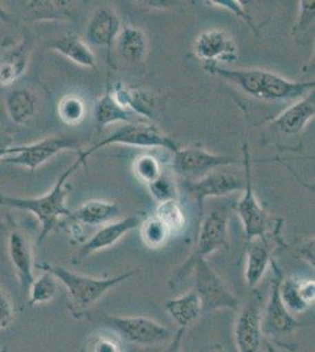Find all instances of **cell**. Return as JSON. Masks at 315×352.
Instances as JSON below:
<instances>
[{"label":"cell","mask_w":315,"mask_h":352,"mask_svg":"<svg viewBox=\"0 0 315 352\" xmlns=\"http://www.w3.org/2000/svg\"><path fill=\"white\" fill-rule=\"evenodd\" d=\"M204 68L213 76L236 85L247 96L267 102L299 100L315 87L314 81H292L260 68L232 69L214 64L204 65Z\"/></svg>","instance_id":"1"},{"label":"cell","mask_w":315,"mask_h":352,"mask_svg":"<svg viewBox=\"0 0 315 352\" xmlns=\"http://www.w3.org/2000/svg\"><path fill=\"white\" fill-rule=\"evenodd\" d=\"M86 161L88 157L84 155V153L79 152L76 161L60 175L52 189L41 197H16L0 194V206L32 212L38 219L41 226L37 242L38 245L44 243L46 237L58 227L61 219L71 215V210L66 206L68 194L66 182L81 166L86 164Z\"/></svg>","instance_id":"2"},{"label":"cell","mask_w":315,"mask_h":352,"mask_svg":"<svg viewBox=\"0 0 315 352\" xmlns=\"http://www.w3.org/2000/svg\"><path fill=\"white\" fill-rule=\"evenodd\" d=\"M36 267L43 272L52 274L58 282L64 285L70 298V310L76 317L83 316L88 309L92 308L98 300L103 298L106 292L136 276L140 272L139 269H132L116 276L93 277L72 272L63 265L46 262L36 264Z\"/></svg>","instance_id":"3"},{"label":"cell","mask_w":315,"mask_h":352,"mask_svg":"<svg viewBox=\"0 0 315 352\" xmlns=\"http://www.w3.org/2000/svg\"><path fill=\"white\" fill-rule=\"evenodd\" d=\"M196 247L187 260L173 272L168 285L174 289L180 282L186 280L192 274L194 264L200 260H206L208 255L221 248L228 247V219L230 210L225 206L213 207L201 215Z\"/></svg>","instance_id":"4"},{"label":"cell","mask_w":315,"mask_h":352,"mask_svg":"<svg viewBox=\"0 0 315 352\" xmlns=\"http://www.w3.org/2000/svg\"><path fill=\"white\" fill-rule=\"evenodd\" d=\"M113 144H124L140 148H164L172 153H176L179 149V146L154 124L140 120L125 124L123 127H119L106 136L104 140L99 141L83 153L88 157L92 153Z\"/></svg>","instance_id":"5"},{"label":"cell","mask_w":315,"mask_h":352,"mask_svg":"<svg viewBox=\"0 0 315 352\" xmlns=\"http://www.w3.org/2000/svg\"><path fill=\"white\" fill-rule=\"evenodd\" d=\"M83 140L73 135L45 138L43 140L24 146H13L1 164H14L34 172L38 167L63 151H80Z\"/></svg>","instance_id":"6"},{"label":"cell","mask_w":315,"mask_h":352,"mask_svg":"<svg viewBox=\"0 0 315 352\" xmlns=\"http://www.w3.org/2000/svg\"><path fill=\"white\" fill-rule=\"evenodd\" d=\"M100 320L120 340L132 344H156L172 337L170 329L148 317L111 316L104 314Z\"/></svg>","instance_id":"7"},{"label":"cell","mask_w":315,"mask_h":352,"mask_svg":"<svg viewBox=\"0 0 315 352\" xmlns=\"http://www.w3.org/2000/svg\"><path fill=\"white\" fill-rule=\"evenodd\" d=\"M192 272L194 274V292L199 296L203 312L218 311L223 309L236 310L240 300L236 298L227 285H225L206 260H200L194 264Z\"/></svg>","instance_id":"8"},{"label":"cell","mask_w":315,"mask_h":352,"mask_svg":"<svg viewBox=\"0 0 315 352\" xmlns=\"http://www.w3.org/2000/svg\"><path fill=\"white\" fill-rule=\"evenodd\" d=\"M243 164L245 168V188L241 199L236 204V212L243 224L248 241L263 239L267 228L266 214L256 199L252 184L251 154L247 144L243 146Z\"/></svg>","instance_id":"9"},{"label":"cell","mask_w":315,"mask_h":352,"mask_svg":"<svg viewBox=\"0 0 315 352\" xmlns=\"http://www.w3.org/2000/svg\"><path fill=\"white\" fill-rule=\"evenodd\" d=\"M173 154V167L176 172L191 179H200L220 167L238 162L231 156L212 154L199 147L179 148Z\"/></svg>","instance_id":"10"},{"label":"cell","mask_w":315,"mask_h":352,"mask_svg":"<svg viewBox=\"0 0 315 352\" xmlns=\"http://www.w3.org/2000/svg\"><path fill=\"white\" fill-rule=\"evenodd\" d=\"M187 192L199 206L200 217L204 212V202L208 197H223L245 188V177L226 172H211L198 180L187 182Z\"/></svg>","instance_id":"11"},{"label":"cell","mask_w":315,"mask_h":352,"mask_svg":"<svg viewBox=\"0 0 315 352\" xmlns=\"http://www.w3.org/2000/svg\"><path fill=\"white\" fill-rule=\"evenodd\" d=\"M263 331V312L259 302L250 300L240 309L234 325L238 352H259Z\"/></svg>","instance_id":"12"},{"label":"cell","mask_w":315,"mask_h":352,"mask_svg":"<svg viewBox=\"0 0 315 352\" xmlns=\"http://www.w3.org/2000/svg\"><path fill=\"white\" fill-rule=\"evenodd\" d=\"M194 53L205 64L233 63L238 58V48L227 32L213 28L201 33L194 43Z\"/></svg>","instance_id":"13"},{"label":"cell","mask_w":315,"mask_h":352,"mask_svg":"<svg viewBox=\"0 0 315 352\" xmlns=\"http://www.w3.org/2000/svg\"><path fill=\"white\" fill-rule=\"evenodd\" d=\"M141 220L138 217H128L116 222H110L105 224L103 228L85 241L84 244L80 247L79 250L73 256V263H80L81 261L86 260L90 255L94 252L111 248L118 243L123 237L133 229L138 228Z\"/></svg>","instance_id":"14"},{"label":"cell","mask_w":315,"mask_h":352,"mask_svg":"<svg viewBox=\"0 0 315 352\" xmlns=\"http://www.w3.org/2000/svg\"><path fill=\"white\" fill-rule=\"evenodd\" d=\"M8 257L16 272L20 288L28 294V289L36 278L33 269L36 267L33 258L32 247L28 236L21 229L14 228L10 232L8 239Z\"/></svg>","instance_id":"15"},{"label":"cell","mask_w":315,"mask_h":352,"mask_svg":"<svg viewBox=\"0 0 315 352\" xmlns=\"http://www.w3.org/2000/svg\"><path fill=\"white\" fill-rule=\"evenodd\" d=\"M121 31L119 16L111 8H100L93 13L85 31L88 46L108 48V60L111 61V50Z\"/></svg>","instance_id":"16"},{"label":"cell","mask_w":315,"mask_h":352,"mask_svg":"<svg viewBox=\"0 0 315 352\" xmlns=\"http://www.w3.org/2000/svg\"><path fill=\"white\" fill-rule=\"evenodd\" d=\"M315 116V92L312 91L307 96L296 100L291 107L285 109L271 127L286 135H296L303 132L308 122Z\"/></svg>","instance_id":"17"},{"label":"cell","mask_w":315,"mask_h":352,"mask_svg":"<svg viewBox=\"0 0 315 352\" xmlns=\"http://www.w3.org/2000/svg\"><path fill=\"white\" fill-rule=\"evenodd\" d=\"M281 278L283 277L278 272L274 285H272L271 296L268 300L265 316H263V330L271 333H289L294 331L299 325L294 316L285 308L280 298L279 285Z\"/></svg>","instance_id":"18"},{"label":"cell","mask_w":315,"mask_h":352,"mask_svg":"<svg viewBox=\"0 0 315 352\" xmlns=\"http://www.w3.org/2000/svg\"><path fill=\"white\" fill-rule=\"evenodd\" d=\"M30 59V38L24 39L13 47L8 48L0 56V86L10 87L24 76Z\"/></svg>","instance_id":"19"},{"label":"cell","mask_w":315,"mask_h":352,"mask_svg":"<svg viewBox=\"0 0 315 352\" xmlns=\"http://www.w3.org/2000/svg\"><path fill=\"white\" fill-rule=\"evenodd\" d=\"M23 4L28 21H70L74 16L72 1L30 0L24 1Z\"/></svg>","instance_id":"20"},{"label":"cell","mask_w":315,"mask_h":352,"mask_svg":"<svg viewBox=\"0 0 315 352\" xmlns=\"http://www.w3.org/2000/svg\"><path fill=\"white\" fill-rule=\"evenodd\" d=\"M48 47L83 67L96 68V59L86 41L73 33H68L48 43Z\"/></svg>","instance_id":"21"},{"label":"cell","mask_w":315,"mask_h":352,"mask_svg":"<svg viewBox=\"0 0 315 352\" xmlns=\"http://www.w3.org/2000/svg\"><path fill=\"white\" fill-rule=\"evenodd\" d=\"M164 308L180 328H187L193 323H196L204 314L199 296L194 290L166 300Z\"/></svg>","instance_id":"22"},{"label":"cell","mask_w":315,"mask_h":352,"mask_svg":"<svg viewBox=\"0 0 315 352\" xmlns=\"http://www.w3.org/2000/svg\"><path fill=\"white\" fill-rule=\"evenodd\" d=\"M271 263V252L263 239L250 241L246 252L245 282L248 288H256Z\"/></svg>","instance_id":"23"},{"label":"cell","mask_w":315,"mask_h":352,"mask_svg":"<svg viewBox=\"0 0 315 352\" xmlns=\"http://www.w3.org/2000/svg\"><path fill=\"white\" fill-rule=\"evenodd\" d=\"M94 114H96L98 132H103V129L108 127V124H116V122L130 124L134 121H140L139 119H136V116L133 113L128 112L118 104V101L112 93V86L110 82H108L104 94L96 102Z\"/></svg>","instance_id":"24"},{"label":"cell","mask_w":315,"mask_h":352,"mask_svg":"<svg viewBox=\"0 0 315 352\" xmlns=\"http://www.w3.org/2000/svg\"><path fill=\"white\" fill-rule=\"evenodd\" d=\"M119 206L108 201L92 200L85 202L76 212H71L70 220L85 226H105L118 217Z\"/></svg>","instance_id":"25"},{"label":"cell","mask_w":315,"mask_h":352,"mask_svg":"<svg viewBox=\"0 0 315 352\" xmlns=\"http://www.w3.org/2000/svg\"><path fill=\"white\" fill-rule=\"evenodd\" d=\"M37 104L38 98L32 91L26 88H19L8 93L5 100V109L10 120L12 121L13 124L21 126L28 124L34 116Z\"/></svg>","instance_id":"26"},{"label":"cell","mask_w":315,"mask_h":352,"mask_svg":"<svg viewBox=\"0 0 315 352\" xmlns=\"http://www.w3.org/2000/svg\"><path fill=\"white\" fill-rule=\"evenodd\" d=\"M116 48L120 56L128 63H139L148 54V36L141 30L131 26L121 28L116 38Z\"/></svg>","instance_id":"27"},{"label":"cell","mask_w":315,"mask_h":352,"mask_svg":"<svg viewBox=\"0 0 315 352\" xmlns=\"http://www.w3.org/2000/svg\"><path fill=\"white\" fill-rule=\"evenodd\" d=\"M112 93L123 109L133 113L134 116L152 119L153 109L151 100L144 92L136 88L128 87L119 82L114 87H112Z\"/></svg>","instance_id":"28"},{"label":"cell","mask_w":315,"mask_h":352,"mask_svg":"<svg viewBox=\"0 0 315 352\" xmlns=\"http://www.w3.org/2000/svg\"><path fill=\"white\" fill-rule=\"evenodd\" d=\"M59 282L52 274L43 272L36 277L28 289V303L30 305H43L54 300L58 294Z\"/></svg>","instance_id":"29"},{"label":"cell","mask_w":315,"mask_h":352,"mask_svg":"<svg viewBox=\"0 0 315 352\" xmlns=\"http://www.w3.org/2000/svg\"><path fill=\"white\" fill-rule=\"evenodd\" d=\"M139 227L143 243L148 248H160L167 242L172 235L171 230L156 215L143 221Z\"/></svg>","instance_id":"30"},{"label":"cell","mask_w":315,"mask_h":352,"mask_svg":"<svg viewBox=\"0 0 315 352\" xmlns=\"http://www.w3.org/2000/svg\"><path fill=\"white\" fill-rule=\"evenodd\" d=\"M279 295L285 308L287 309L291 315L303 314L309 308L301 296L300 280L296 278H293V277L281 278L279 285Z\"/></svg>","instance_id":"31"},{"label":"cell","mask_w":315,"mask_h":352,"mask_svg":"<svg viewBox=\"0 0 315 352\" xmlns=\"http://www.w3.org/2000/svg\"><path fill=\"white\" fill-rule=\"evenodd\" d=\"M58 116L60 120L68 126L81 124L86 116L84 99L77 94H68L61 98L58 104Z\"/></svg>","instance_id":"32"},{"label":"cell","mask_w":315,"mask_h":352,"mask_svg":"<svg viewBox=\"0 0 315 352\" xmlns=\"http://www.w3.org/2000/svg\"><path fill=\"white\" fill-rule=\"evenodd\" d=\"M154 215L171 230L172 234L183 230L186 224V215L179 201L158 204Z\"/></svg>","instance_id":"33"},{"label":"cell","mask_w":315,"mask_h":352,"mask_svg":"<svg viewBox=\"0 0 315 352\" xmlns=\"http://www.w3.org/2000/svg\"><path fill=\"white\" fill-rule=\"evenodd\" d=\"M146 187L153 200H156L158 204L167 201H179L178 184H176L173 176L165 170H163L161 175L156 181L148 184Z\"/></svg>","instance_id":"34"},{"label":"cell","mask_w":315,"mask_h":352,"mask_svg":"<svg viewBox=\"0 0 315 352\" xmlns=\"http://www.w3.org/2000/svg\"><path fill=\"white\" fill-rule=\"evenodd\" d=\"M163 170L164 169L161 167L159 160L151 154H141L133 162V172L146 186L156 181L161 175Z\"/></svg>","instance_id":"35"},{"label":"cell","mask_w":315,"mask_h":352,"mask_svg":"<svg viewBox=\"0 0 315 352\" xmlns=\"http://www.w3.org/2000/svg\"><path fill=\"white\" fill-rule=\"evenodd\" d=\"M88 352H124V345L114 333H96L88 340Z\"/></svg>","instance_id":"36"},{"label":"cell","mask_w":315,"mask_h":352,"mask_svg":"<svg viewBox=\"0 0 315 352\" xmlns=\"http://www.w3.org/2000/svg\"><path fill=\"white\" fill-rule=\"evenodd\" d=\"M314 1H299V16L296 26L293 28V34L296 36V39H299L300 36L306 34L308 30H311L312 26L314 25Z\"/></svg>","instance_id":"37"},{"label":"cell","mask_w":315,"mask_h":352,"mask_svg":"<svg viewBox=\"0 0 315 352\" xmlns=\"http://www.w3.org/2000/svg\"><path fill=\"white\" fill-rule=\"evenodd\" d=\"M207 3L208 4H214L218 8H225V10L233 13L234 16H239L240 19H243L252 30H254V32H256V28L253 24L252 16H250V13L247 12V10L241 1H236V0H212V1H207Z\"/></svg>","instance_id":"38"},{"label":"cell","mask_w":315,"mask_h":352,"mask_svg":"<svg viewBox=\"0 0 315 352\" xmlns=\"http://www.w3.org/2000/svg\"><path fill=\"white\" fill-rule=\"evenodd\" d=\"M14 305L8 292L0 285V330L10 328L14 320Z\"/></svg>","instance_id":"39"},{"label":"cell","mask_w":315,"mask_h":352,"mask_svg":"<svg viewBox=\"0 0 315 352\" xmlns=\"http://www.w3.org/2000/svg\"><path fill=\"white\" fill-rule=\"evenodd\" d=\"M300 292H301V296L306 302V305L311 307L315 300L314 280H300Z\"/></svg>","instance_id":"40"},{"label":"cell","mask_w":315,"mask_h":352,"mask_svg":"<svg viewBox=\"0 0 315 352\" xmlns=\"http://www.w3.org/2000/svg\"><path fill=\"white\" fill-rule=\"evenodd\" d=\"M14 146V139L10 133L0 129V161L8 156V151Z\"/></svg>","instance_id":"41"},{"label":"cell","mask_w":315,"mask_h":352,"mask_svg":"<svg viewBox=\"0 0 315 352\" xmlns=\"http://www.w3.org/2000/svg\"><path fill=\"white\" fill-rule=\"evenodd\" d=\"M0 352H8V350L6 348H0Z\"/></svg>","instance_id":"42"}]
</instances>
